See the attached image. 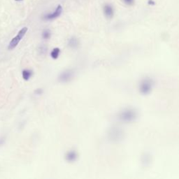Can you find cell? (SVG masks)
Wrapping results in <instances>:
<instances>
[{
	"instance_id": "obj_1",
	"label": "cell",
	"mask_w": 179,
	"mask_h": 179,
	"mask_svg": "<svg viewBox=\"0 0 179 179\" xmlns=\"http://www.w3.org/2000/svg\"><path fill=\"white\" fill-rule=\"evenodd\" d=\"M138 113L136 109L127 108L118 114V118L124 123H131L137 118Z\"/></svg>"
},
{
	"instance_id": "obj_2",
	"label": "cell",
	"mask_w": 179,
	"mask_h": 179,
	"mask_svg": "<svg viewBox=\"0 0 179 179\" xmlns=\"http://www.w3.org/2000/svg\"><path fill=\"white\" fill-rule=\"evenodd\" d=\"M155 85V81L153 78H145L141 80L139 83V92L141 95H147L151 93L153 87Z\"/></svg>"
},
{
	"instance_id": "obj_3",
	"label": "cell",
	"mask_w": 179,
	"mask_h": 179,
	"mask_svg": "<svg viewBox=\"0 0 179 179\" xmlns=\"http://www.w3.org/2000/svg\"><path fill=\"white\" fill-rule=\"evenodd\" d=\"M124 131L121 128L118 127H114L111 128L109 129L108 136L109 139L113 142H120L124 139Z\"/></svg>"
},
{
	"instance_id": "obj_4",
	"label": "cell",
	"mask_w": 179,
	"mask_h": 179,
	"mask_svg": "<svg viewBox=\"0 0 179 179\" xmlns=\"http://www.w3.org/2000/svg\"><path fill=\"white\" fill-rule=\"evenodd\" d=\"M27 30H28L27 27H25L22 28V29L18 32V34H17V35L15 36L14 38H13L12 40L11 41L10 44H9V47H8L9 50L14 49L15 47L17 46L18 45L19 42H20V41H21V39L24 37V36L27 33Z\"/></svg>"
},
{
	"instance_id": "obj_5",
	"label": "cell",
	"mask_w": 179,
	"mask_h": 179,
	"mask_svg": "<svg viewBox=\"0 0 179 179\" xmlns=\"http://www.w3.org/2000/svg\"><path fill=\"white\" fill-rule=\"evenodd\" d=\"M75 76V72L72 69H66L60 74L58 80L60 83H69L72 80Z\"/></svg>"
},
{
	"instance_id": "obj_6",
	"label": "cell",
	"mask_w": 179,
	"mask_h": 179,
	"mask_svg": "<svg viewBox=\"0 0 179 179\" xmlns=\"http://www.w3.org/2000/svg\"><path fill=\"white\" fill-rule=\"evenodd\" d=\"M62 7L61 5H58L57 6L56 9L53 13H48L47 15H46L44 17V19L46 20H54V19L58 18V17L60 16L62 14Z\"/></svg>"
},
{
	"instance_id": "obj_7",
	"label": "cell",
	"mask_w": 179,
	"mask_h": 179,
	"mask_svg": "<svg viewBox=\"0 0 179 179\" xmlns=\"http://www.w3.org/2000/svg\"><path fill=\"white\" fill-rule=\"evenodd\" d=\"M78 157V156L77 152L74 150H71L66 153L64 158H65L66 161L69 162H74L77 160Z\"/></svg>"
},
{
	"instance_id": "obj_8",
	"label": "cell",
	"mask_w": 179,
	"mask_h": 179,
	"mask_svg": "<svg viewBox=\"0 0 179 179\" xmlns=\"http://www.w3.org/2000/svg\"><path fill=\"white\" fill-rule=\"evenodd\" d=\"M104 13L106 18L111 19L113 16V9L111 6L109 4H107L104 7Z\"/></svg>"
},
{
	"instance_id": "obj_9",
	"label": "cell",
	"mask_w": 179,
	"mask_h": 179,
	"mask_svg": "<svg viewBox=\"0 0 179 179\" xmlns=\"http://www.w3.org/2000/svg\"><path fill=\"white\" fill-rule=\"evenodd\" d=\"M68 44H69V46L70 47V48H72L73 49H76L78 47L79 42H78V40L77 38L72 37L69 40Z\"/></svg>"
},
{
	"instance_id": "obj_10",
	"label": "cell",
	"mask_w": 179,
	"mask_h": 179,
	"mask_svg": "<svg viewBox=\"0 0 179 179\" xmlns=\"http://www.w3.org/2000/svg\"><path fill=\"white\" fill-rule=\"evenodd\" d=\"M32 71L29 69H25L23 71V78L25 80H28L32 76Z\"/></svg>"
},
{
	"instance_id": "obj_11",
	"label": "cell",
	"mask_w": 179,
	"mask_h": 179,
	"mask_svg": "<svg viewBox=\"0 0 179 179\" xmlns=\"http://www.w3.org/2000/svg\"><path fill=\"white\" fill-rule=\"evenodd\" d=\"M60 54V49L59 48H55L52 50L51 53H50V57H51L53 60H56L59 58Z\"/></svg>"
},
{
	"instance_id": "obj_12",
	"label": "cell",
	"mask_w": 179,
	"mask_h": 179,
	"mask_svg": "<svg viewBox=\"0 0 179 179\" xmlns=\"http://www.w3.org/2000/svg\"><path fill=\"white\" fill-rule=\"evenodd\" d=\"M150 162H151V158H150V155L148 154H144L142 157V163L143 164H145V166L150 164Z\"/></svg>"
},
{
	"instance_id": "obj_13",
	"label": "cell",
	"mask_w": 179,
	"mask_h": 179,
	"mask_svg": "<svg viewBox=\"0 0 179 179\" xmlns=\"http://www.w3.org/2000/svg\"><path fill=\"white\" fill-rule=\"evenodd\" d=\"M50 36H51V33L49 29H45L42 32V38L44 39H50Z\"/></svg>"
},
{
	"instance_id": "obj_14",
	"label": "cell",
	"mask_w": 179,
	"mask_h": 179,
	"mask_svg": "<svg viewBox=\"0 0 179 179\" xmlns=\"http://www.w3.org/2000/svg\"><path fill=\"white\" fill-rule=\"evenodd\" d=\"M43 93H44V91H43V90L41 89V88L36 89L35 91H34V93H35L36 95H41L43 94Z\"/></svg>"
},
{
	"instance_id": "obj_15",
	"label": "cell",
	"mask_w": 179,
	"mask_h": 179,
	"mask_svg": "<svg viewBox=\"0 0 179 179\" xmlns=\"http://www.w3.org/2000/svg\"><path fill=\"white\" fill-rule=\"evenodd\" d=\"M125 1V3L128 5H132L134 3V0H123Z\"/></svg>"
},
{
	"instance_id": "obj_16",
	"label": "cell",
	"mask_w": 179,
	"mask_h": 179,
	"mask_svg": "<svg viewBox=\"0 0 179 179\" xmlns=\"http://www.w3.org/2000/svg\"><path fill=\"white\" fill-rule=\"evenodd\" d=\"M148 4H149V5H151V6L155 5V2L154 1H153V0H148Z\"/></svg>"
},
{
	"instance_id": "obj_17",
	"label": "cell",
	"mask_w": 179,
	"mask_h": 179,
	"mask_svg": "<svg viewBox=\"0 0 179 179\" xmlns=\"http://www.w3.org/2000/svg\"><path fill=\"white\" fill-rule=\"evenodd\" d=\"M15 1H22V0H15Z\"/></svg>"
}]
</instances>
